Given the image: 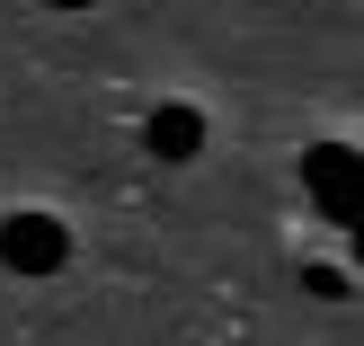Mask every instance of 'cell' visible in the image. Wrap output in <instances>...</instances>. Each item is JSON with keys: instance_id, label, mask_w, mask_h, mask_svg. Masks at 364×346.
Returning a JSON list of instances; mask_svg holds the SVG:
<instances>
[{"instance_id": "6da1fadb", "label": "cell", "mask_w": 364, "mask_h": 346, "mask_svg": "<svg viewBox=\"0 0 364 346\" xmlns=\"http://www.w3.org/2000/svg\"><path fill=\"white\" fill-rule=\"evenodd\" d=\"M71 258V231H63V213H9L0 222V266H18V276H53V266Z\"/></svg>"}, {"instance_id": "7a4b0ae2", "label": "cell", "mask_w": 364, "mask_h": 346, "mask_svg": "<svg viewBox=\"0 0 364 346\" xmlns=\"http://www.w3.org/2000/svg\"><path fill=\"white\" fill-rule=\"evenodd\" d=\"M302 187L320 195L329 222H355V142H320V151L302 160Z\"/></svg>"}, {"instance_id": "3957f363", "label": "cell", "mask_w": 364, "mask_h": 346, "mask_svg": "<svg viewBox=\"0 0 364 346\" xmlns=\"http://www.w3.org/2000/svg\"><path fill=\"white\" fill-rule=\"evenodd\" d=\"M142 142H151V160H196L205 151V116H196V107H151Z\"/></svg>"}, {"instance_id": "277c9868", "label": "cell", "mask_w": 364, "mask_h": 346, "mask_svg": "<svg viewBox=\"0 0 364 346\" xmlns=\"http://www.w3.org/2000/svg\"><path fill=\"white\" fill-rule=\"evenodd\" d=\"M302 284H311L320 302H347V266H311V276H302Z\"/></svg>"}, {"instance_id": "5b68a950", "label": "cell", "mask_w": 364, "mask_h": 346, "mask_svg": "<svg viewBox=\"0 0 364 346\" xmlns=\"http://www.w3.org/2000/svg\"><path fill=\"white\" fill-rule=\"evenodd\" d=\"M45 9H89V0H45Z\"/></svg>"}]
</instances>
